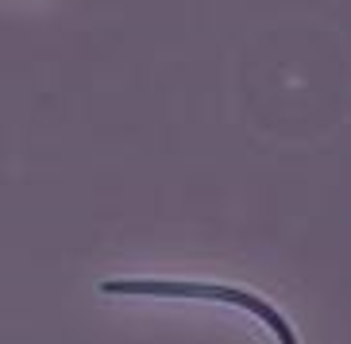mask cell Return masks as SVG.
<instances>
[{
    "mask_svg": "<svg viewBox=\"0 0 351 344\" xmlns=\"http://www.w3.org/2000/svg\"><path fill=\"white\" fill-rule=\"evenodd\" d=\"M101 294H132V298H193V302H224L236 310L251 313L267 325L278 344H301L289 317L274 302H267L263 294L243 290V286H220V282H189V279H104L97 282Z\"/></svg>",
    "mask_w": 351,
    "mask_h": 344,
    "instance_id": "cell-1",
    "label": "cell"
}]
</instances>
